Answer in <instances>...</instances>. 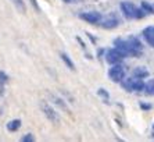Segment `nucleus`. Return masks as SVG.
Listing matches in <instances>:
<instances>
[{"label":"nucleus","mask_w":154,"mask_h":142,"mask_svg":"<svg viewBox=\"0 0 154 142\" xmlns=\"http://www.w3.org/2000/svg\"><path fill=\"white\" fill-rule=\"evenodd\" d=\"M97 93H99V95H100L101 98H103V99L106 100V102H107V100L110 99V95H108V92H107V91H106L104 88H100L99 91H97Z\"/></svg>","instance_id":"18"},{"label":"nucleus","mask_w":154,"mask_h":142,"mask_svg":"<svg viewBox=\"0 0 154 142\" xmlns=\"http://www.w3.org/2000/svg\"><path fill=\"white\" fill-rule=\"evenodd\" d=\"M140 7L143 8L147 14H154V4H150L149 2H146V0H143V2L140 3Z\"/></svg>","instance_id":"16"},{"label":"nucleus","mask_w":154,"mask_h":142,"mask_svg":"<svg viewBox=\"0 0 154 142\" xmlns=\"http://www.w3.org/2000/svg\"><path fill=\"white\" fill-rule=\"evenodd\" d=\"M153 128H154V124H153Z\"/></svg>","instance_id":"25"},{"label":"nucleus","mask_w":154,"mask_h":142,"mask_svg":"<svg viewBox=\"0 0 154 142\" xmlns=\"http://www.w3.org/2000/svg\"><path fill=\"white\" fill-rule=\"evenodd\" d=\"M143 38L146 39V42L150 45L151 47H154V27H147L143 29Z\"/></svg>","instance_id":"9"},{"label":"nucleus","mask_w":154,"mask_h":142,"mask_svg":"<svg viewBox=\"0 0 154 142\" xmlns=\"http://www.w3.org/2000/svg\"><path fill=\"white\" fill-rule=\"evenodd\" d=\"M21 141L22 142H32V141H35V137H33V134H25L21 138Z\"/></svg>","instance_id":"20"},{"label":"nucleus","mask_w":154,"mask_h":142,"mask_svg":"<svg viewBox=\"0 0 154 142\" xmlns=\"http://www.w3.org/2000/svg\"><path fill=\"white\" fill-rule=\"evenodd\" d=\"M8 82V75L4 71H0V85H4Z\"/></svg>","instance_id":"19"},{"label":"nucleus","mask_w":154,"mask_h":142,"mask_svg":"<svg viewBox=\"0 0 154 142\" xmlns=\"http://www.w3.org/2000/svg\"><path fill=\"white\" fill-rule=\"evenodd\" d=\"M31 3H32V6L35 7L36 11H40V7H39V4H38V2H36V0H31Z\"/></svg>","instance_id":"22"},{"label":"nucleus","mask_w":154,"mask_h":142,"mask_svg":"<svg viewBox=\"0 0 154 142\" xmlns=\"http://www.w3.org/2000/svg\"><path fill=\"white\" fill-rule=\"evenodd\" d=\"M139 105H140V107H142V109H143V110H150V109H151V105H147V103H143V102H140Z\"/></svg>","instance_id":"21"},{"label":"nucleus","mask_w":154,"mask_h":142,"mask_svg":"<svg viewBox=\"0 0 154 142\" xmlns=\"http://www.w3.org/2000/svg\"><path fill=\"white\" fill-rule=\"evenodd\" d=\"M114 47H117V49L121 52L124 56H132V47H131V45H129L128 39H121V38H117V39L114 40Z\"/></svg>","instance_id":"6"},{"label":"nucleus","mask_w":154,"mask_h":142,"mask_svg":"<svg viewBox=\"0 0 154 142\" xmlns=\"http://www.w3.org/2000/svg\"><path fill=\"white\" fill-rule=\"evenodd\" d=\"M21 127V120H18V118H15V120H11L7 123V130L11 132L17 131L18 128Z\"/></svg>","instance_id":"15"},{"label":"nucleus","mask_w":154,"mask_h":142,"mask_svg":"<svg viewBox=\"0 0 154 142\" xmlns=\"http://www.w3.org/2000/svg\"><path fill=\"white\" fill-rule=\"evenodd\" d=\"M79 17L82 18L83 21L89 22V24H99L101 22V14L97 11H88V13H81Z\"/></svg>","instance_id":"8"},{"label":"nucleus","mask_w":154,"mask_h":142,"mask_svg":"<svg viewBox=\"0 0 154 142\" xmlns=\"http://www.w3.org/2000/svg\"><path fill=\"white\" fill-rule=\"evenodd\" d=\"M132 75L136 77V78L143 79V78H147V77H149V71H147V68H144V67H136L132 71Z\"/></svg>","instance_id":"12"},{"label":"nucleus","mask_w":154,"mask_h":142,"mask_svg":"<svg viewBox=\"0 0 154 142\" xmlns=\"http://www.w3.org/2000/svg\"><path fill=\"white\" fill-rule=\"evenodd\" d=\"M125 59V56L119 52L117 47H112V49H108L107 52H106V60H107L108 64H118L121 63L122 60Z\"/></svg>","instance_id":"4"},{"label":"nucleus","mask_w":154,"mask_h":142,"mask_svg":"<svg viewBox=\"0 0 154 142\" xmlns=\"http://www.w3.org/2000/svg\"><path fill=\"white\" fill-rule=\"evenodd\" d=\"M118 24H119V21L115 17H108V18H106V20H101L100 25L104 29H112V28H117Z\"/></svg>","instance_id":"10"},{"label":"nucleus","mask_w":154,"mask_h":142,"mask_svg":"<svg viewBox=\"0 0 154 142\" xmlns=\"http://www.w3.org/2000/svg\"><path fill=\"white\" fill-rule=\"evenodd\" d=\"M144 84L143 79L142 78H136V77H133V78H126L121 82V86L125 89L126 92H142L144 91Z\"/></svg>","instance_id":"1"},{"label":"nucleus","mask_w":154,"mask_h":142,"mask_svg":"<svg viewBox=\"0 0 154 142\" xmlns=\"http://www.w3.org/2000/svg\"><path fill=\"white\" fill-rule=\"evenodd\" d=\"M49 95H50V98H51V99H53V102L56 103L57 106H60L61 109H63V110H65V111H67V113H71V110H69V109H68V106H67V103H65L64 100L61 99V98H58L57 95H51V93H49Z\"/></svg>","instance_id":"11"},{"label":"nucleus","mask_w":154,"mask_h":142,"mask_svg":"<svg viewBox=\"0 0 154 142\" xmlns=\"http://www.w3.org/2000/svg\"><path fill=\"white\" fill-rule=\"evenodd\" d=\"M136 10L137 7L131 2H122L121 3V11L124 17L128 18V20H132V18H136Z\"/></svg>","instance_id":"5"},{"label":"nucleus","mask_w":154,"mask_h":142,"mask_svg":"<svg viewBox=\"0 0 154 142\" xmlns=\"http://www.w3.org/2000/svg\"><path fill=\"white\" fill-rule=\"evenodd\" d=\"M125 67L121 66V63L118 64H112L111 68L108 70V77L112 82H119L121 84L124 79H125Z\"/></svg>","instance_id":"2"},{"label":"nucleus","mask_w":154,"mask_h":142,"mask_svg":"<svg viewBox=\"0 0 154 142\" xmlns=\"http://www.w3.org/2000/svg\"><path fill=\"white\" fill-rule=\"evenodd\" d=\"M64 3H74V2H76V0H63Z\"/></svg>","instance_id":"23"},{"label":"nucleus","mask_w":154,"mask_h":142,"mask_svg":"<svg viewBox=\"0 0 154 142\" xmlns=\"http://www.w3.org/2000/svg\"><path fill=\"white\" fill-rule=\"evenodd\" d=\"M144 92H146V95H154V79H150L149 82H146Z\"/></svg>","instance_id":"17"},{"label":"nucleus","mask_w":154,"mask_h":142,"mask_svg":"<svg viewBox=\"0 0 154 142\" xmlns=\"http://www.w3.org/2000/svg\"><path fill=\"white\" fill-rule=\"evenodd\" d=\"M11 3L15 6V8H17L21 14H25L26 13V6H25V3H24V0H10Z\"/></svg>","instance_id":"14"},{"label":"nucleus","mask_w":154,"mask_h":142,"mask_svg":"<svg viewBox=\"0 0 154 142\" xmlns=\"http://www.w3.org/2000/svg\"><path fill=\"white\" fill-rule=\"evenodd\" d=\"M128 42H129V45H131V47H132V56L139 57L140 54H142V52H143V45H142V42L137 39L136 36H129Z\"/></svg>","instance_id":"7"},{"label":"nucleus","mask_w":154,"mask_h":142,"mask_svg":"<svg viewBox=\"0 0 154 142\" xmlns=\"http://www.w3.org/2000/svg\"><path fill=\"white\" fill-rule=\"evenodd\" d=\"M60 57H61V60H63V63L65 64V66H67V67L69 68V70H75V64L72 63V60L71 59H69V56L67 53H64V52H61L60 53Z\"/></svg>","instance_id":"13"},{"label":"nucleus","mask_w":154,"mask_h":142,"mask_svg":"<svg viewBox=\"0 0 154 142\" xmlns=\"http://www.w3.org/2000/svg\"><path fill=\"white\" fill-rule=\"evenodd\" d=\"M153 137H154V132H153Z\"/></svg>","instance_id":"24"},{"label":"nucleus","mask_w":154,"mask_h":142,"mask_svg":"<svg viewBox=\"0 0 154 142\" xmlns=\"http://www.w3.org/2000/svg\"><path fill=\"white\" fill-rule=\"evenodd\" d=\"M39 106H40V110L43 111V114L46 116V118L50 121V123H53V124H58V123H60V116H58V113L54 110L51 106H49L45 100H42V102L39 103Z\"/></svg>","instance_id":"3"}]
</instances>
